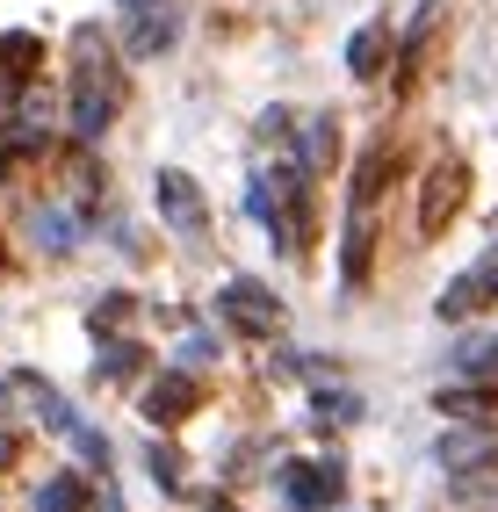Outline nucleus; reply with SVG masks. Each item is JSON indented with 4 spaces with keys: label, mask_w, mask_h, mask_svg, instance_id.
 I'll use <instances>...</instances> for the list:
<instances>
[{
    "label": "nucleus",
    "mask_w": 498,
    "mask_h": 512,
    "mask_svg": "<svg viewBox=\"0 0 498 512\" xmlns=\"http://www.w3.org/2000/svg\"><path fill=\"white\" fill-rule=\"evenodd\" d=\"M282 491H289V505H304V512H318V505H340V462H289L282 469Z\"/></svg>",
    "instance_id": "1"
},
{
    "label": "nucleus",
    "mask_w": 498,
    "mask_h": 512,
    "mask_svg": "<svg viewBox=\"0 0 498 512\" xmlns=\"http://www.w3.org/2000/svg\"><path fill=\"white\" fill-rule=\"evenodd\" d=\"M130 15H138V22H130V51H159L166 37H174V22H166L159 0H152V8H145V0H130Z\"/></svg>",
    "instance_id": "6"
},
{
    "label": "nucleus",
    "mask_w": 498,
    "mask_h": 512,
    "mask_svg": "<svg viewBox=\"0 0 498 512\" xmlns=\"http://www.w3.org/2000/svg\"><path fill=\"white\" fill-rule=\"evenodd\" d=\"M455 202H462V159H448V166H434V174H426V202H419V231H441V224L455 217Z\"/></svg>",
    "instance_id": "3"
},
{
    "label": "nucleus",
    "mask_w": 498,
    "mask_h": 512,
    "mask_svg": "<svg viewBox=\"0 0 498 512\" xmlns=\"http://www.w3.org/2000/svg\"><path fill=\"white\" fill-rule=\"evenodd\" d=\"M462 368H470V383L498 390V347H477V354H462Z\"/></svg>",
    "instance_id": "11"
},
{
    "label": "nucleus",
    "mask_w": 498,
    "mask_h": 512,
    "mask_svg": "<svg viewBox=\"0 0 498 512\" xmlns=\"http://www.w3.org/2000/svg\"><path fill=\"white\" fill-rule=\"evenodd\" d=\"M159 202H166V217H174V224H195V217H203V202H195L188 174H159Z\"/></svg>",
    "instance_id": "8"
},
{
    "label": "nucleus",
    "mask_w": 498,
    "mask_h": 512,
    "mask_svg": "<svg viewBox=\"0 0 498 512\" xmlns=\"http://www.w3.org/2000/svg\"><path fill=\"white\" fill-rule=\"evenodd\" d=\"M195 412V383H188V375H159V383L145 390V419L152 426H181Z\"/></svg>",
    "instance_id": "4"
},
{
    "label": "nucleus",
    "mask_w": 498,
    "mask_h": 512,
    "mask_svg": "<svg viewBox=\"0 0 498 512\" xmlns=\"http://www.w3.org/2000/svg\"><path fill=\"white\" fill-rule=\"evenodd\" d=\"M87 491H80V476H51V484L37 491V512H80Z\"/></svg>",
    "instance_id": "9"
},
{
    "label": "nucleus",
    "mask_w": 498,
    "mask_h": 512,
    "mask_svg": "<svg viewBox=\"0 0 498 512\" xmlns=\"http://www.w3.org/2000/svg\"><path fill=\"white\" fill-rule=\"evenodd\" d=\"M484 455H498V426H477V433H448V440H441V469H477Z\"/></svg>",
    "instance_id": "5"
},
{
    "label": "nucleus",
    "mask_w": 498,
    "mask_h": 512,
    "mask_svg": "<svg viewBox=\"0 0 498 512\" xmlns=\"http://www.w3.org/2000/svg\"><path fill=\"white\" fill-rule=\"evenodd\" d=\"M347 65H354V80H376V65H383V29H361V37L347 44Z\"/></svg>",
    "instance_id": "10"
},
{
    "label": "nucleus",
    "mask_w": 498,
    "mask_h": 512,
    "mask_svg": "<svg viewBox=\"0 0 498 512\" xmlns=\"http://www.w3.org/2000/svg\"><path fill=\"white\" fill-rule=\"evenodd\" d=\"M210 512H239V505H231V498H210Z\"/></svg>",
    "instance_id": "14"
},
{
    "label": "nucleus",
    "mask_w": 498,
    "mask_h": 512,
    "mask_svg": "<svg viewBox=\"0 0 498 512\" xmlns=\"http://www.w3.org/2000/svg\"><path fill=\"white\" fill-rule=\"evenodd\" d=\"M477 289H498V253H491V260H477Z\"/></svg>",
    "instance_id": "12"
},
{
    "label": "nucleus",
    "mask_w": 498,
    "mask_h": 512,
    "mask_svg": "<svg viewBox=\"0 0 498 512\" xmlns=\"http://www.w3.org/2000/svg\"><path fill=\"white\" fill-rule=\"evenodd\" d=\"M15 462V433H0V469H8Z\"/></svg>",
    "instance_id": "13"
},
{
    "label": "nucleus",
    "mask_w": 498,
    "mask_h": 512,
    "mask_svg": "<svg viewBox=\"0 0 498 512\" xmlns=\"http://www.w3.org/2000/svg\"><path fill=\"white\" fill-rule=\"evenodd\" d=\"M441 412H448V419H470V426H498V397H491V390H448Z\"/></svg>",
    "instance_id": "7"
},
{
    "label": "nucleus",
    "mask_w": 498,
    "mask_h": 512,
    "mask_svg": "<svg viewBox=\"0 0 498 512\" xmlns=\"http://www.w3.org/2000/svg\"><path fill=\"white\" fill-rule=\"evenodd\" d=\"M217 303H224V318H231V325H246V332H275V325H282V303L260 289V282H231Z\"/></svg>",
    "instance_id": "2"
}]
</instances>
